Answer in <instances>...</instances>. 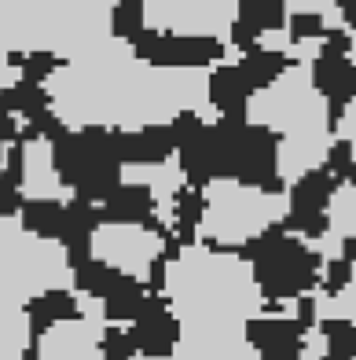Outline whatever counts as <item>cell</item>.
Instances as JSON below:
<instances>
[{"label": "cell", "mask_w": 356, "mask_h": 360, "mask_svg": "<svg viewBox=\"0 0 356 360\" xmlns=\"http://www.w3.org/2000/svg\"><path fill=\"white\" fill-rule=\"evenodd\" d=\"M44 92L52 114L70 133L77 129L140 133L173 125L187 114H199L202 122H220L209 103V70L154 67L118 37L62 59L44 81Z\"/></svg>", "instance_id": "6da1fadb"}, {"label": "cell", "mask_w": 356, "mask_h": 360, "mask_svg": "<svg viewBox=\"0 0 356 360\" xmlns=\"http://www.w3.org/2000/svg\"><path fill=\"white\" fill-rule=\"evenodd\" d=\"M158 294L180 323H253L276 313L246 254L199 239H180L169 250Z\"/></svg>", "instance_id": "7a4b0ae2"}, {"label": "cell", "mask_w": 356, "mask_h": 360, "mask_svg": "<svg viewBox=\"0 0 356 360\" xmlns=\"http://www.w3.org/2000/svg\"><path fill=\"white\" fill-rule=\"evenodd\" d=\"M242 118L276 136V176L283 188H294L309 173L327 169L338 143V114L316 89L312 63H294L272 85L250 92Z\"/></svg>", "instance_id": "3957f363"}, {"label": "cell", "mask_w": 356, "mask_h": 360, "mask_svg": "<svg viewBox=\"0 0 356 360\" xmlns=\"http://www.w3.org/2000/svg\"><path fill=\"white\" fill-rule=\"evenodd\" d=\"M110 37V4L100 0H0V63L26 56L74 59Z\"/></svg>", "instance_id": "277c9868"}, {"label": "cell", "mask_w": 356, "mask_h": 360, "mask_svg": "<svg viewBox=\"0 0 356 360\" xmlns=\"http://www.w3.org/2000/svg\"><path fill=\"white\" fill-rule=\"evenodd\" d=\"M202 210L191 239L209 243L220 250H246L250 243L268 236L272 228L286 224L290 217V188L253 184L239 176H213L199 188Z\"/></svg>", "instance_id": "5b68a950"}, {"label": "cell", "mask_w": 356, "mask_h": 360, "mask_svg": "<svg viewBox=\"0 0 356 360\" xmlns=\"http://www.w3.org/2000/svg\"><path fill=\"white\" fill-rule=\"evenodd\" d=\"M62 287H74L67 243L29 232L19 214L0 217V298L29 309L41 294Z\"/></svg>", "instance_id": "8992f818"}, {"label": "cell", "mask_w": 356, "mask_h": 360, "mask_svg": "<svg viewBox=\"0 0 356 360\" xmlns=\"http://www.w3.org/2000/svg\"><path fill=\"white\" fill-rule=\"evenodd\" d=\"M242 254L253 261L257 283L265 287V294H268V302H272L276 313L298 316V302L309 298V294L319 287L323 257L312 250L309 239L290 232L286 224L272 228L268 236L250 243Z\"/></svg>", "instance_id": "52a82bcc"}, {"label": "cell", "mask_w": 356, "mask_h": 360, "mask_svg": "<svg viewBox=\"0 0 356 360\" xmlns=\"http://www.w3.org/2000/svg\"><path fill=\"white\" fill-rule=\"evenodd\" d=\"M88 257L158 290L161 265L169 257V232L151 221H100L88 236Z\"/></svg>", "instance_id": "ba28073f"}, {"label": "cell", "mask_w": 356, "mask_h": 360, "mask_svg": "<svg viewBox=\"0 0 356 360\" xmlns=\"http://www.w3.org/2000/svg\"><path fill=\"white\" fill-rule=\"evenodd\" d=\"M235 0H143V22L158 34L228 41L235 26Z\"/></svg>", "instance_id": "9c48e42d"}, {"label": "cell", "mask_w": 356, "mask_h": 360, "mask_svg": "<svg viewBox=\"0 0 356 360\" xmlns=\"http://www.w3.org/2000/svg\"><path fill=\"white\" fill-rule=\"evenodd\" d=\"M166 360H265V353L250 338V323H180Z\"/></svg>", "instance_id": "30bf717a"}, {"label": "cell", "mask_w": 356, "mask_h": 360, "mask_svg": "<svg viewBox=\"0 0 356 360\" xmlns=\"http://www.w3.org/2000/svg\"><path fill=\"white\" fill-rule=\"evenodd\" d=\"M103 331H107L103 316L77 313L67 320H55L34 335L29 360H107Z\"/></svg>", "instance_id": "8fae6325"}, {"label": "cell", "mask_w": 356, "mask_h": 360, "mask_svg": "<svg viewBox=\"0 0 356 360\" xmlns=\"http://www.w3.org/2000/svg\"><path fill=\"white\" fill-rule=\"evenodd\" d=\"M19 191L26 202H74L77 195L55 166V143L48 136L19 140Z\"/></svg>", "instance_id": "7c38bea8"}, {"label": "cell", "mask_w": 356, "mask_h": 360, "mask_svg": "<svg viewBox=\"0 0 356 360\" xmlns=\"http://www.w3.org/2000/svg\"><path fill=\"white\" fill-rule=\"evenodd\" d=\"M323 221H327L323 232L342 243L345 257H356V176H345L334 184L327 210H323Z\"/></svg>", "instance_id": "4fadbf2b"}, {"label": "cell", "mask_w": 356, "mask_h": 360, "mask_svg": "<svg viewBox=\"0 0 356 360\" xmlns=\"http://www.w3.org/2000/svg\"><path fill=\"white\" fill-rule=\"evenodd\" d=\"M312 316L316 323H352L356 327V257H352V276L338 290H312Z\"/></svg>", "instance_id": "5bb4252c"}, {"label": "cell", "mask_w": 356, "mask_h": 360, "mask_svg": "<svg viewBox=\"0 0 356 360\" xmlns=\"http://www.w3.org/2000/svg\"><path fill=\"white\" fill-rule=\"evenodd\" d=\"M22 224L48 239H67L70 232V202H22Z\"/></svg>", "instance_id": "9a60e30c"}, {"label": "cell", "mask_w": 356, "mask_h": 360, "mask_svg": "<svg viewBox=\"0 0 356 360\" xmlns=\"http://www.w3.org/2000/svg\"><path fill=\"white\" fill-rule=\"evenodd\" d=\"M338 140H342L349 151H352V162H356V96L342 107V114H338V125H334Z\"/></svg>", "instance_id": "2e32d148"}, {"label": "cell", "mask_w": 356, "mask_h": 360, "mask_svg": "<svg viewBox=\"0 0 356 360\" xmlns=\"http://www.w3.org/2000/svg\"><path fill=\"white\" fill-rule=\"evenodd\" d=\"M301 360H327V331L323 323H312L301 342Z\"/></svg>", "instance_id": "e0dca14e"}, {"label": "cell", "mask_w": 356, "mask_h": 360, "mask_svg": "<svg viewBox=\"0 0 356 360\" xmlns=\"http://www.w3.org/2000/svg\"><path fill=\"white\" fill-rule=\"evenodd\" d=\"M100 4H107V0H100Z\"/></svg>", "instance_id": "ac0fdd59"}]
</instances>
